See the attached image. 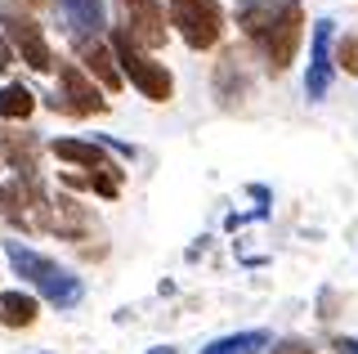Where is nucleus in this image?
Masks as SVG:
<instances>
[{
	"instance_id": "412c9836",
	"label": "nucleus",
	"mask_w": 358,
	"mask_h": 354,
	"mask_svg": "<svg viewBox=\"0 0 358 354\" xmlns=\"http://www.w3.org/2000/svg\"><path fill=\"white\" fill-rule=\"evenodd\" d=\"M318 318H336V296L331 292H322V314Z\"/></svg>"
},
{
	"instance_id": "5701e85b",
	"label": "nucleus",
	"mask_w": 358,
	"mask_h": 354,
	"mask_svg": "<svg viewBox=\"0 0 358 354\" xmlns=\"http://www.w3.org/2000/svg\"><path fill=\"white\" fill-rule=\"evenodd\" d=\"M152 354H175V350H152Z\"/></svg>"
},
{
	"instance_id": "f3484780",
	"label": "nucleus",
	"mask_w": 358,
	"mask_h": 354,
	"mask_svg": "<svg viewBox=\"0 0 358 354\" xmlns=\"http://www.w3.org/2000/svg\"><path fill=\"white\" fill-rule=\"evenodd\" d=\"M0 215H5L9 225H22V229H31L27 211H22V193L14 189V184H0Z\"/></svg>"
},
{
	"instance_id": "4468645a",
	"label": "nucleus",
	"mask_w": 358,
	"mask_h": 354,
	"mask_svg": "<svg viewBox=\"0 0 358 354\" xmlns=\"http://www.w3.org/2000/svg\"><path fill=\"white\" fill-rule=\"evenodd\" d=\"M31 108H36V94H31L22 81H14V85L0 90V117H5V121H27Z\"/></svg>"
},
{
	"instance_id": "7ed1b4c3",
	"label": "nucleus",
	"mask_w": 358,
	"mask_h": 354,
	"mask_svg": "<svg viewBox=\"0 0 358 354\" xmlns=\"http://www.w3.org/2000/svg\"><path fill=\"white\" fill-rule=\"evenodd\" d=\"M108 50H112V63H117L121 81L130 76V85H134L143 99H152V104H166V99L175 94V81H171V72H166V63H157L148 50L134 45L126 27L112 31V45H108Z\"/></svg>"
},
{
	"instance_id": "f03ea898",
	"label": "nucleus",
	"mask_w": 358,
	"mask_h": 354,
	"mask_svg": "<svg viewBox=\"0 0 358 354\" xmlns=\"http://www.w3.org/2000/svg\"><path fill=\"white\" fill-rule=\"evenodd\" d=\"M5 256H9V264L18 269V278H27L50 305L72 309L76 301H81V283H76L59 260H50V256H41V251L22 247V242H5Z\"/></svg>"
},
{
	"instance_id": "2eb2a0df",
	"label": "nucleus",
	"mask_w": 358,
	"mask_h": 354,
	"mask_svg": "<svg viewBox=\"0 0 358 354\" xmlns=\"http://www.w3.org/2000/svg\"><path fill=\"white\" fill-rule=\"evenodd\" d=\"M63 184H67V189H90L99 197H117L121 193V175H103V171H90V175H72V171H67Z\"/></svg>"
},
{
	"instance_id": "423d86ee",
	"label": "nucleus",
	"mask_w": 358,
	"mask_h": 354,
	"mask_svg": "<svg viewBox=\"0 0 358 354\" xmlns=\"http://www.w3.org/2000/svg\"><path fill=\"white\" fill-rule=\"evenodd\" d=\"M59 90H63V99H54V108H63V113H72V117H94V113L108 108V99L94 90V81H90L76 63H63L59 68Z\"/></svg>"
},
{
	"instance_id": "39448f33",
	"label": "nucleus",
	"mask_w": 358,
	"mask_h": 354,
	"mask_svg": "<svg viewBox=\"0 0 358 354\" xmlns=\"http://www.w3.org/2000/svg\"><path fill=\"white\" fill-rule=\"evenodd\" d=\"M0 36L9 41L14 59H22L31 72H54V50H50V41L41 36V27L31 23L27 14H14V9H9V14H5V31H0Z\"/></svg>"
},
{
	"instance_id": "aec40b11",
	"label": "nucleus",
	"mask_w": 358,
	"mask_h": 354,
	"mask_svg": "<svg viewBox=\"0 0 358 354\" xmlns=\"http://www.w3.org/2000/svg\"><path fill=\"white\" fill-rule=\"evenodd\" d=\"M14 63H18V59H14V50H9V41L0 36V72H9Z\"/></svg>"
},
{
	"instance_id": "1a4fd4ad",
	"label": "nucleus",
	"mask_w": 358,
	"mask_h": 354,
	"mask_svg": "<svg viewBox=\"0 0 358 354\" xmlns=\"http://www.w3.org/2000/svg\"><path fill=\"white\" fill-rule=\"evenodd\" d=\"M0 148H5V162L18 171L22 184L41 180V162H36V135H22V130H5L0 135Z\"/></svg>"
},
{
	"instance_id": "20e7f679",
	"label": "nucleus",
	"mask_w": 358,
	"mask_h": 354,
	"mask_svg": "<svg viewBox=\"0 0 358 354\" xmlns=\"http://www.w3.org/2000/svg\"><path fill=\"white\" fill-rule=\"evenodd\" d=\"M171 23L188 41V50H210L224 36V14L215 0H171Z\"/></svg>"
},
{
	"instance_id": "9b49d317",
	"label": "nucleus",
	"mask_w": 358,
	"mask_h": 354,
	"mask_svg": "<svg viewBox=\"0 0 358 354\" xmlns=\"http://www.w3.org/2000/svg\"><path fill=\"white\" fill-rule=\"evenodd\" d=\"M63 14H67V27H72L76 41H99V31H103V0H59Z\"/></svg>"
},
{
	"instance_id": "0eeeda50",
	"label": "nucleus",
	"mask_w": 358,
	"mask_h": 354,
	"mask_svg": "<svg viewBox=\"0 0 358 354\" xmlns=\"http://www.w3.org/2000/svg\"><path fill=\"white\" fill-rule=\"evenodd\" d=\"M121 9H126V31L139 50L166 45V9L157 0H121Z\"/></svg>"
},
{
	"instance_id": "ddd939ff",
	"label": "nucleus",
	"mask_w": 358,
	"mask_h": 354,
	"mask_svg": "<svg viewBox=\"0 0 358 354\" xmlns=\"http://www.w3.org/2000/svg\"><path fill=\"white\" fill-rule=\"evenodd\" d=\"M0 323H5V327H31V323H36V296L0 292Z\"/></svg>"
},
{
	"instance_id": "6e6552de",
	"label": "nucleus",
	"mask_w": 358,
	"mask_h": 354,
	"mask_svg": "<svg viewBox=\"0 0 358 354\" xmlns=\"http://www.w3.org/2000/svg\"><path fill=\"white\" fill-rule=\"evenodd\" d=\"M331 85V23L318 18L313 23V45H309V76H305V90L309 99H322Z\"/></svg>"
},
{
	"instance_id": "f257e3e1",
	"label": "nucleus",
	"mask_w": 358,
	"mask_h": 354,
	"mask_svg": "<svg viewBox=\"0 0 358 354\" xmlns=\"http://www.w3.org/2000/svg\"><path fill=\"white\" fill-rule=\"evenodd\" d=\"M238 27L264 54L268 72H287L305 41V9L300 0H238Z\"/></svg>"
},
{
	"instance_id": "4be33fe9",
	"label": "nucleus",
	"mask_w": 358,
	"mask_h": 354,
	"mask_svg": "<svg viewBox=\"0 0 358 354\" xmlns=\"http://www.w3.org/2000/svg\"><path fill=\"white\" fill-rule=\"evenodd\" d=\"M336 350H341V354H358V337H341V341H336Z\"/></svg>"
},
{
	"instance_id": "f8f14e48",
	"label": "nucleus",
	"mask_w": 358,
	"mask_h": 354,
	"mask_svg": "<svg viewBox=\"0 0 358 354\" xmlns=\"http://www.w3.org/2000/svg\"><path fill=\"white\" fill-rule=\"evenodd\" d=\"M76 50H81V63H85V76L90 81H103L108 90H121V72H117V63H112V50L103 45V41H76Z\"/></svg>"
},
{
	"instance_id": "dca6fc26",
	"label": "nucleus",
	"mask_w": 358,
	"mask_h": 354,
	"mask_svg": "<svg viewBox=\"0 0 358 354\" xmlns=\"http://www.w3.org/2000/svg\"><path fill=\"white\" fill-rule=\"evenodd\" d=\"M268 346V332H238V337H224L215 346H206L201 354H255Z\"/></svg>"
},
{
	"instance_id": "9d476101",
	"label": "nucleus",
	"mask_w": 358,
	"mask_h": 354,
	"mask_svg": "<svg viewBox=\"0 0 358 354\" xmlns=\"http://www.w3.org/2000/svg\"><path fill=\"white\" fill-rule=\"evenodd\" d=\"M50 148H54V157H63V162H76V166H85V171L121 175V171H117V162L108 157V148H103V143H85V139H54Z\"/></svg>"
},
{
	"instance_id": "6ab92c4d",
	"label": "nucleus",
	"mask_w": 358,
	"mask_h": 354,
	"mask_svg": "<svg viewBox=\"0 0 358 354\" xmlns=\"http://www.w3.org/2000/svg\"><path fill=\"white\" fill-rule=\"evenodd\" d=\"M273 354H313V346H309V341H300V337H287V341H278V346H273Z\"/></svg>"
},
{
	"instance_id": "a211bd4d",
	"label": "nucleus",
	"mask_w": 358,
	"mask_h": 354,
	"mask_svg": "<svg viewBox=\"0 0 358 354\" xmlns=\"http://www.w3.org/2000/svg\"><path fill=\"white\" fill-rule=\"evenodd\" d=\"M331 68H345L350 76H358V31L336 45V63H331Z\"/></svg>"
}]
</instances>
